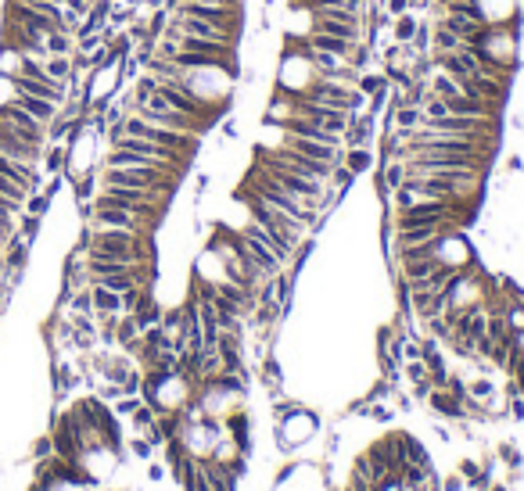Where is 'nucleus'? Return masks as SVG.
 Returning a JSON list of instances; mask_svg holds the SVG:
<instances>
[{
    "mask_svg": "<svg viewBox=\"0 0 524 491\" xmlns=\"http://www.w3.org/2000/svg\"><path fill=\"white\" fill-rule=\"evenodd\" d=\"M374 491H403V480H398V473H388L374 484Z\"/></svg>",
    "mask_w": 524,
    "mask_h": 491,
    "instance_id": "nucleus-24",
    "label": "nucleus"
},
{
    "mask_svg": "<svg viewBox=\"0 0 524 491\" xmlns=\"http://www.w3.org/2000/svg\"><path fill=\"white\" fill-rule=\"evenodd\" d=\"M381 8L395 18V15H403V11H410V0H381Z\"/></svg>",
    "mask_w": 524,
    "mask_h": 491,
    "instance_id": "nucleus-26",
    "label": "nucleus"
},
{
    "mask_svg": "<svg viewBox=\"0 0 524 491\" xmlns=\"http://www.w3.org/2000/svg\"><path fill=\"white\" fill-rule=\"evenodd\" d=\"M33 455H36V459H47V455H54V441H51V438H40V441L33 445Z\"/></svg>",
    "mask_w": 524,
    "mask_h": 491,
    "instance_id": "nucleus-27",
    "label": "nucleus"
},
{
    "mask_svg": "<svg viewBox=\"0 0 524 491\" xmlns=\"http://www.w3.org/2000/svg\"><path fill=\"white\" fill-rule=\"evenodd\" d=\"M43 69H47V76L54 83H65L69 86V79H72V54H51L43 61Z\"/></svg>",
    "mask_w": 524,
    "mask_h": 491,
    "instance_id": "nucleus-8",
    "label": "nucleus"
},
{
    "mask_svg": "<svg viewBox=\"0 0 524 491\" xmlns=\"http://www.w3.org/2000/svg\"><path fill=\"white\" fill-rule=\"evenodd\" d=\"M147 473H151V480H162V477H166V470H162V466H151Z\"/></svg>",
    "mask_w": 524,
    "mask_h": 491,
    "instance_id": "nucleus-32",
    "label": "nucleus"
},
{
    "mask_svg": "<svg viewBox=\"0 0 524 491\" xmlns=\"http://www.w3.org/2000/svg\"><path fill=\"white\" fill-rule=\"evenodd\" d=\"M69 312L94 316V298H90V287H79V291H72V298H69Z\"/></svg>",
    "mask_w": 524,
    "mask_h": 491,
    "instance_id": "nucleus-18",
    "label": "nucleus"
},
{
    "mask_svg": "<svg viewBox=\"0 0 524 491\" xmlns=\"http://www.w3.org/2000/svg\"><path fill=\"white\" fill-rule=\"evenodd\" d=\"M459 473H464V477L471 480V477H478V473H481V466H478V463H471V459H464V463H459Z\"/></svg>",
    "mask_w": 524,
    "mask_h": 491,
    "instance_id": "nucleus-29",
    "label": "nucleus"
},
{
    "mask_svg": "<svg viewBox=\"0 0 524 491\" xmlns=\"http://www.w3.org/2000/svg\"><path fill=\"white\" fill-rule=\"evenodd\" d=\"M151 452H155V445H151L144 434H140V438H133V455H137V459H151Z\"/></svg>",
    "mask_w": 524,
    "mask_h": 491,
    "instance_id": "nucleus-25",
    "label": "nucleus"
},
{
    "mask_svg": "<svg viewBox=\"0 0 524 491\" xmlns=\"http://www.w3.org/2000/svg\"><path fill=\"white\" fill-rule=\"evenodd\" d=\"M223 137H227V140H234V137H237V122H234V118H227V122H223Z\"/></svg>",
    "mask_w": 524,
    "mask_h": 491,
    "instance_id": "nucleus-31",
    "label": "nucleus"
},
{
    "mask_svg": "<svg viewBox=\"0 0 524 491\" xmlns=\"http://www.w3.org/2000/svg\"><path fill=\"white\" fill-rule=\"evenodd\" d=\"M488 491H506V487H488Z\"/></svg>",
    "mask_w": 524,
    "mask_h": 491,
    "instance_id": "nucleus-34",
    "label": "nucleus"
},
{
    "mask_svg": "<svg viewBox=\"0 0 524 491\" xmlns=\"http://www.w3.org/2000/svg\"><path fill=\"white\" fill-rule=\"evenodd\" d=\"M442 491H464V477H449V480L442 484Z\"/></svg>",
    "mask_w": 524,
    "mask_h": 491,
    "instance_id": "nucleus-30",
    "label": "nucleus"
},
{
    "mask_svg": "<svg viewBox=\"0 0 524 491\" xmlns=\"http://www.w3.org/2000/svg\"><path fill=\"white\" fill-rule=\"evenodd\" d=\"M40 223H43L40 216H25V219H22V226H18V237H22L25 244H33V240H36V233H40Z\"/></svg>",
    "mask_w": 524,
    "mask_h": 491,
    "instance_id": "nucleus-21",
    "label": "nucleus"
},
{
    "mask_svg": "<svg viewBox=\"0 0 524 491\" xmlns=\"http://www.w3.org/2000/svg\"><path fill=\"white\" fill-rule=\"evenodd\" d=\"M417 29H420V22L413 18V11H403V15H395V18H391V33H395V43H413Z\"/></svg>",
    "mask_w": 524,
    "mask_h": 491,
    "instance_id": "nucleus-9",
    "label": "nucleus"
},
{
    "mask_svg": "<svg viewBox=\"0 0 524 491\" xmlns=\"http://www.w3.org/2000/svg\"><path fill=\"white\" fill-rule=\"evenodd\" d=\"M356 40H342V36H330V33H309V47L323 50V54H337V57H349Z\"/></svg>",
    "mask_w": 524,
    "mask_h": 491,
    "instance_id": "nucleus-6",
    "label": "nucleus"
},
{
    "mask_svg": "<svg viewBox=\"0 0 524 491\" xmlns=\"http://www.w3.org/2000/svg\"><path fill=\"white\" fill-rule=\"evenodd\" d=\"M137 323H140V330H147V326H159L162 323V309L155 301H151V291H144V298H140V305H137Z\"/></svg>",
    "mask_w": 524,
    "mask_h": 491,
    "instance_id": "nucleus-10",
    "label": "nucleus"
},
{
    "mask_svg": "<svg viewBox=\"0 0 524 491\" xmlns=\"http://www.w3.org/2000/svg\"><path fill=\"white\" fill-rule=\"evenodd\" d=\"M388 86V76L384 72H359V79H356V90L363 97H370V94H377V90H384Z\"/></svg>",
    "mask_w": 524,
    "mask_h": 491,
    "instance_id": "nucleus-15",
    "label": "nucleus"
},
{
    "mask_svg": "<svg viewBox=\"0 0 524 491\" xmlns=\"http://www.w3.org/2000/svg\"><path fill=\"white\" fill-rule=\"evenodd\" d=\"M205 4H234V8H241L244 0H205Z\"/></svg>",
    "mask_w": 524,
    "mask_h": 491,
    "instance_id": "nucleus-33",
    "label": "nucleus"
},
{
    "mask_svg": "<svg viewBox=\"0 0 524 491\" xmlns=\"http://www.w3.org/2000/svg\"><path fill=\"white\" fill-rule=\"evenodd\" d=\"M65 162H69V144H47V151H43V169H47L51 176H58V172H65Z\"/></svg>",
    "mask_w": 524,
    "mask_h": 491,
    "instance_id": "nucleus-11",
    "label": "nucleus"
},
{
    "mask_svg": "<svg viewBox=\"0 0 524 491\" xmlns=\"http://www.w3.org/2000/svg\"><path fill=\"white\" fill-rule=\"evenodd\" d=\"M43 43H47L51 54H72L76 50V36L72 33H51V36H43Z\"/></svg>",
    "mask_w": 524,
    "mask_h": 491,
    "instance_id": "nucleus-17",
    "label": "nucleus"
},
{
    "mask_svg": "<svg viewBox=\"0 0 524 491\" xmlns=\"http://www.w3.org/2000/svg\"><path fill=\"white\" fill-rule=\"evenodd\" d=\"M406 463L417 466V470H431V455L413 434H406Z\"/></svg>",
    "mask_w": 524,
    "mask_h": 491,
    "instance_id": "nucleus-13",
    "label": "nucleus"
},
{
    "mask_svg": "<svg viewBox=\"0 0 524 491\" xmlns=\"http://www.w3.org/2000/svg\"><path fill=\"white\" fill-rule=\"evenodd\" d=\"M366 413H370V420H384V423L391 420V409H388V406H370Z\"/></svg>",
    "mask_w": 524,
    "mask_h": 491,
    "instance_id": "nucleus-28",
    "label": "nucleus"
},
{
    "mask_svg": "<svg viewBox=\"0 0 524 491\" xmlns=\"http://www.w3.org/2000/svg\"><path fill=\"white\" fill-rule=\"evenodd\" d=\"M86 226L94 230H130V233H155L140 216H133V212L126 208H98L94 205V216L86 219Z\"/></svg>",
    "mask_w": 524,
    "mask_h": 491,
    "instance_id": "nucleus-2",
    "label": "nucleus"
},
{
    "mask_svg": "<svg viewBox=\"0 0 524 491\" xmlns=\"http://www.w3.org/2000/svg\"><path fill=\"white\" fill-rule=\"evenodd\" d=\"M467 394L478 398V402H492V394H496V384H492L488 377H481V380H474V384L467 387Z\"/></svg>",
    "mask_w": 524,
    "mask_h": 491,
    "instance_id": "nucleus-20",
    "label": "nucleus"
},
{
    "mask_svg": "<svg viewBox=\"0 0 524 491\" xmlns=\"http://www.w3.org/2000/svg\"><path fill=\"white\" fill-rule=\"evenodd\" d=\"M90 298H94V316H122V294L90 284Z\"/></svg>",
    "mask_w": 524,
    "mask_h": 491,
    "instance_id": "nucleus-4",
    "label": "nucleus"
},
{
    "mask_svg": "<svg viewBox=\"0 0 524 491\" xmlns=\"http://www.w3.org/2000/svg\"><path fill=\"white\" fill-rule=\"evenodd\" d=\"M155 416H159V413H155V409H151V406H140V409H137V413H133L130 420H133V427H137V431L144 434V431H147V427H151V423H155Z\"/></svg>",
    "mask_w": 524,
    "mask_h": 491,
    "instance_id": "nucleus-22",
    "label": "nucleus"
},
{
    "mask_svg": "<svg viewBox=\"0 0 524 491\" xmlns=\"http://www.w3.org/2000/svg\"><path fill=\"white\" fill-rule=\"evenodd\" d=\"M15 104H18V108H25V111L33 115L36 122H43V126H51V122L58 118V111H61V104L43 101V97H33V94H15Z\"/></svg>",
    "mask_w": 524,
    "mask_h": 491,
    "instance_id": "nucleus-3",
    "label": "nucleus"
},
{
    "mask_svg": "<svg viewBox=\"0 0 524 491\" xmlns=\"http://www.w3.org/2000/svg\"><path fill=\"white\" fill-rule=\"evenodd\" d=\"M176 172L169 169H112L105 165L98 172V183L101 187H133V191H159L166 198L176 194Z\"/></svg>",
    "mask_w": 524,
    "mask_h": 491,
    "instance_id": "nucleus-1",
    "label": "nucleus"
},
{
    "mask_svg": "<svg viewBox=\"0 0 524 491\" xmlns=\"http://www.w3.org/2000/svg\"><path fill=\"white\" fill-rule=\"evenodd\" d=\"M427 402H431V409L435 413H442V416H449V420H464L467 413H464V402H459V398H452L445 387H435L427 394Z\"/></svg>",
    "mask_w": 524,
    "mask_h": 491,
    "instance_id": "nucleus-5",
    "label": "nucleus"
},
{
    "mask_svg": "<svg viewBox=\"0 0 524 491\" xmlns=\"http://www.w3.org/2000/svg\"><path fill=\"white\" fill-rule=\"evenodd\" d=\"M459 43H464L459 36H452L438 22H431V50L427 54H452V50H459Z\"/></svg>",
    "mask_w": 524,
    "mask_h": 491,
    "instance_id": "nucleus-7",
    "label": "nucleus"
},
{
    "mask_svg": "<svg viewBox=\"0 0 524 491\" xmlns=\"http://www.w3.org/2000/svg\"><path fill=\"white\" fill-rule=\"evenodd\" d=\"M18 69H22V50H15L0 40V76L11 79V76H18Z\"/></svg>",
    "mask_w": 524,
    "mask_h": 491,
    "instance_id": "nucleus-14",
    "label": "nucleus"
},
{
    "mask_svg": "<svg viewBox=\"0 0 524 491\" xmlns=\"http://www.w3.org/2000/svg\"><path fill=\"white\" fill-rule=\"evenodd\" d=\"M342 162L352 169V176H363L370 165H374V155H370V147H349V155Z\"/></svg>",
    "mask_w": 524,
    "mask_h": 491,
    "instance_id": "nucleus-12",
    "label": "nucleus"
},
{
    "mask_svg": "<svg viewBox=\"0 0 524 491\" xmlns=\"http://www.w3.org/2000/svg\"><path fill=\"white\" fill-rule=\"evenodd\" d=\"M499 455H503V463H506L510 470H520V452L513 448V441H506V445H499Z\"/></svg>",
    "mask_w": 524,
    "mask_h": 491,
    "instance_id": "nucleus-23",
    "label": "nucleus"
},
{
    "mask_svg": "<svg viewBox=\"0 0 524 491\" xmlns=\"http://www.w3.org/2000/svg\"><path fill=\"white\" fill-rule=\"evenodd\" d=\"M391 115H395V126L398 130H417L420 122H424V111L420 108H406V104H398Z\"/></svg>",
    "mask_w": 524,
    "mask_h": 491,
    "instance_id": "nucleus-16",
    "label": "nucleus"
},
{
    "mask_svg": "<svg viewBox=\"0 0 524 491\" xmlns=\"http://www.w3.org/2000/svg\"><path fill=\"white\" fill-rule=\"evenodd\" d=\"M47 208H51V198L43 194V191H33V194H29L25 198V216H47Z\"/></svg>",
    "mask_w": 524,
    "mask_h": 491,
    "instance_id": "nucleus-19",
    "label": "nucleus"
}]
</instances>
